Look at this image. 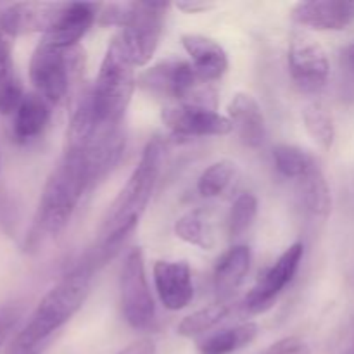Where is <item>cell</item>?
<instances>
[{
	"instance_id": "obj_1",
	"label": "cell",
	"mask_w": 354,
	"mask_h": 354,
	"mask_svg": "<svg viewBox=\"0 0 354 354\" xmlns=\"http://www.w3.org/2000/svg\"><path fill=\"white\" fill-rule=\"evenodd\" d=\"M165 145L159 138H152L145 145L137 168L131 171L121 192L107 209L106 218L100 227V241L97 258L102 261L111 251H118L124 239L137 228L138 220L144 214L152 192L158 185L161 175Z\"/></svg>"
},
{
	"instance_id": "obj_2",
	"label": "cell",
	"mask_w": 354,
	"mask_h": 354,
	"mask_svg": "<svg viewBox=\"0 0 354 354\" xmlns=\"http://www.w3.org/2000/svg\"><path fill=\"white\" fill-rule=\"evenodd\" d=\"M93 275V261H85L73 272L62 277L40 299L30 320L17 334L12 344V354L38 353V348L68 324L88 296Z\"/></svg>"
},
{
	"instance_id": "obj_3",
	"label": "cell",
	"mask_w": 354,
	"mask_h": 354,
	"mask_svg": "<svg viewBox=\"0 0 354 354\" xmlns=\"http://www.w3.org/2000/svg\"><path fill=\"white\" fill-rule=\"evenodd\" d=\"M92 187L82 154L64 151L41 190L30 241L61 234L68 227L80 199Z\"/></svg>"
},
{
	"instance_id": "obj_4",
	"label": "cell",
	"mask_w": 354,
	"mask_h": 354,
	"mask_svg": "<svg viewBox=\"0 0 354 354\" xmlns=\"http://www.w3.org/2000/svg\"><path fill=\"white\" fill-rule=\"evenodd\" d=\"M137 86L135 66L128 61L114 38L100 62L95 83L88 88L93 113L102 124L116 127L123 121Z\"/></svg>"
},
{
	"instance_id": "obj_5",
	"label": "cell",
	"mask_w": 354,
	"mask_h": 354,
	"mask_svg": "<svg viewBox=\"0 0 354 354\" xmlns=\"http://www.w3.org/2000/svg\"><path fill=\"white\" fill-rule=\"evenodd\" d=\"M199 78L194 66L183 59H168L152 66L137 78V85L154 95L169 97L178 104H197L216 109L214 92Z\"/></svg>"
},
{
	"instance_id": "obj_6",
	"label": "cell",
	"mask_w": 354,
	"mask_h": 354,
	"mask_svg": "<svg viewBox=\"0 0 354 354\" xmlns=\"http://www.w3.org/2000/svg\"><path fill=\"white\" fill-rule=\"evenodd\" d=\"M168 2H130L124 9V19L116 37L128 61L137 68L145 66L158 50L165 26Z\"/></svg>"
},
{
	"instance_id": "obj_7",
	"label": "cell",
	"mask_w": 354,
	"mask_h": 354,
	"mask_svg": "<svg viewBox=\"0 0 354 354\" xmlns=\"http://www.w3.org/2000/svg\"><path fill=\"white\" fill-rule=\"evenodd\" d=\"M120 289L121 310L127 324L135 330H147L156 318V303L149 289L140 248H133L124 258Z\"/></svg>"
},
{
	"instance_id": "obj_8",
	"label": "cell",
	"mask_w": 354,
	"mask_h": 354,
	"mask_svg": "<svg viewBox=\"0 0 354 354\" xmlns=\"http://www.w3.org/2000/svg\"><path fill=\"white\" fill-rule=\"evenodd\" d=\"M71 50L54 47L41 40L35 48L30 61V80L35 86V93L44 97L48 104H59L66 97L69 88V76L76 61Z\"/></svg>"
},
{
	"instance_id": "obj_9",
	"label": "cell",
	"mask_w": 354,
	"mask_h": 354,
	"mask_svg": "<svg viewBox=\"0 0 354 354\" xmlns=\"http://www.w3.org/2000/svg\"><path fill=\"white\" fill-rule=\"evenodd\" d=\"M303 256L304 245L301 242H296L289 249H286V252L263 273L258 283L245 296L242 303L245 313L259 315L268 311L279 299L280 294L286 290V287L294 280Z\"/></svg>"
},
{
	"instance_id": "obj_10",
	"label": "cell",
	"mask_w": 354,
	"mask_h": 354,
	"mask_svg": "<svg viewBox=\"0 0 354 354\" xmlns=\"http://www.w3.org/2000/svg\"><path fill=\"white\" fill-rule=\"evenodd\" d=\"M289 71L292 82L303 92H320L328 82L330 62L327 52L308 35L294 33L289 44Z\"/></svg>"
},
{
	"instance_id": "obj_11",
	"label": "cell",
	"mask_w": 354,
	"mask_h": 354,
	"mask_svg": "<svg viewBox=\"0 0 354 354\" xmlns=\"http://www.w3.org/2000/svg\"><path fill=\"white\" fill-rule=\"evenodd\" d=\"M162 123L171 133L178 137H223L234 127L227 116L216 109L197 104H175L162 109Z\"/></svg>"
},
{
	"instance_id": "obj_12",
	"label": "cell",
	"mask_w": 354,
	"mask_h": 354,
	"mask_svg": "<svg viewBox=\"0 0 354 354\" xmlns=\"http://www.w3.org/2000/svg\"><path fill=\"white\" fill-rule=\"evenodd\" d=\"M66 2H23L0 10V30L10 38L19 35H47L57 24Z\"/></svg>"
},
{
	"instance_id": "obj_13",
	"label": "cell",
	"mask_w": 354,
	"mask_h": 354,
	"mask_svg": "<svg viewBox=\"0 0 354 354\" xmlns=\"http://www.w3.org/2000/svg\"><path fill=\"white\" fill-rule=\"evenodd\" d=\"M154 286L162 306L169 311H180L194 297L192 272L187 261H156Z\"/></svg>"
},
{
	"instance_id": "obj_14",
	"label": "cell",
	"mask_w": 354,
	"mask_h": 354,
	"mask_svg": "<svg viewBox=\"0 0 354 354\" xmlns=\"http://www.w3.org/2000/svg\"><path fill=\"white\" fill-rule=\"evenodd\" d=\"M290 17L303 26L320 31H341L354 23V0H310L299 2Z\"/></svg>"
},
{
	"instance_id": "obj_15",
	"label": "cell",
	"mask_w": 354,
	"mask_h": 354,
	"mask_svg": "<svg viewBox=\"0 0 354 354\" xmlns=\"http://www.w3.org/2000/svg\"><path fill=\"white\" fill-rule=\"evenodd\" d=\"M99 3L66 2L57 24L47 35H44L41 40L54 47L71 50L95 23V19L99 17Z\"/></svg>"
},
{
	"instance_id": "obj_16",
	"label": "cell",
	"mask_w": 354,
	"mask_h": 354,
	"mask_svg": "<svg viewBox=\"0 0 354 354\" xmlns=\"http://www.w3.org/2000/svg\"><path fill=\"white\" fill-rule=\"evenodd\" d=\"M228 120L244 145L261 147L266 138V121L261 106L251 93L239 92L228 102Z\"/></svg>"
},
{
	"instance_id": "obj_17",
	"label": "cell",
	"mask_w": 354,
	"mask_h": 354,
	"mask_svg": "<svg viewBox=\"0 0 354 354\" xmlns=\"http://www.w3.org/2000/svg\"><path fill=\"white\" fill-rule=\"evenodd\" d=\"M180 40L203 82H214L227 73L228 55L216 40L197 33H185Z\"/></svg>"
},
{
	"instance_id": "obj_18",
	"label": "cell",
	"mask_w": 354,
	"mask_h": 354,
	"mask_svg": "<svg viewBox=\"0 0 354 354\" xmlns=\"http://www.w3.org/2000/svg\"><path fill=\"white\" fill-rule=\"evenodd\" d=\"M251 261L252 252L249 245L244 244L234 245L221 254L213 273V287L218 301L227 303L237 292V289L244 283L245 277H248Z\"/></svg>"
},
{
	"instance_id": "obj_19",
	"label": "cell",
	"mask_w": 354,
	"mask_h": 354,
	"mask_svg": "<svg viewBox=\"0 0 354 354\" xmlns=\"http://www.w3.org/2000/svg\"><path fill=\"white\" fill-rule=\"evenodd\" d=\"M50 121V104L38 93H26L12 116V135L19 144L40 137Z\"/></svg>"
},
{
	"instance_id": "obj_20",
	"label": "cell",
	"mask_w": 354,
	"mask_h": 354,
	"mask_svg": "<svg viewBox=\"0 0 354 354\" xmlns=\"http://www.w3.org/2000/svg\"><path fill=\"white\" fill-rule=\"evenodd\" d=\"M296 183L304 211L315 218H327L332 209V196L322 166H315L308 175L297 180Z\"/></svg>"
},
{
	"instance_id": "obj_21",
	"label": "cell",
	"mask_w": 354,
	"mask_h": 354,
	"mask_svg": "<svg viewBox=\"0 0 354 354\" xmlns=\"http://www.w3.org/2000/svg\"><path fill=\"white\" fill-rule=\"evenodd\" d=\"M258 332V325L252 324V322L223 328V330L204 339L199 346V351L201 354H232L251 344Z\"/></svg>"
},
{
	"instance_id": "obj_22",
	"label": "cell",
	"mask_w": 354,
	"mask_h": 354,
	"mask_svg": "<svg viewBox=\"0 0 354 354\" xmlns=\"http://www.w3.org/2000/svg\"><path fill=\"white\" fill-rule=\"evenodd\" d=\"M273 161H275L277 171L294 182L303 178L318 165V161L310 152L289 144H279L273 149Z\"/></svg>"
},
{
	"instance_id": "obj_23",
	"label": "cell",
	"mask_w": 354,
	"mask_h": 354,
	"mask_svg": "<svg viewBox=\"0 0 354 354\" xmlns=\"http://www.w3.org/2000/svg\"><path fill=\"white\" fill-rule=\"evenodd\" d=\"M175 234L183 242L196 245L203 251H211L214 248L213 232H211V227L204 218L203 211L199 209L187 211L185 214H182L175 221Z\"/></svg>"
},
{
	"instance_id": "obj_24",
	"label": "cell",
	"mask_w": 354,
	"mask_h": 354,
	"mask_svg": "<svg viewBox=\"0 0 354 354\" xmlns=\"http://www.w3.org/2000/svg\"><path fill=\"white\" fill-rule=\"evenodd\" d=\"M303 123L308 135L313 138V142L318 147H322L324 151H328L332 147L335 138L334 120H332L330 113L320 102H313L304 107Z\"/></svg>"
},
{
	"instance_id": "obj_25",
	"label": "cell",
	"mask_w": 354,
	"mask_h": 354,
	"mask_svg": "<svg viewBox=\"0 0 354 354\" xmlns=\"http://www.w3.org/2000/svg\"><path fill=\"white\" fill-rule=\"evenodd\" d=\"M228 313H230V304L218 301V303L201 308V310L194 311L192 315L183 318L176 330L183 337H196V335H201L204 332L211 330L213 327H216L223 318H227Z\"/></svg>"
},
{
	"instance_id": "obj_26",
	"label": "cell",
	"mask_w": 354,
	"mask_h": 354,
	"mask_svg": "<svg viewBox=\"0 0 354 354\" xmlns=\"http://www.w3.org/2000/svg\"><path fill=\"white\" fill-rule=\"evenodd\" d=\"M235 171H237V166L230 159L213 162L204 169L203 175L197 180V192L206 199L221 196L235 178Z\"/></svg>"
},
{
	"instance_id": "obj_27",
	"label": "cell",
	"mask_w": 354,
	"mask_h": 354,
	"mask_svg": "<svg viewBox=\"0 0 354 354\" xmlns=\"http://www.w3.org/2000/svg\"><path fill=\"white\" fill-rule=\"evenodd\" d=\"M256 216H258V199L254 194L242 192L232 204L228 214V235L232 239L244 235L252 227Z\"/></svg>"
},
{
	"instance_id": "obj_28",
	"label": "cell",
	"mask_w": 354,
	"mask_h": 354,
	"mask_svg": "<svg viewBox=\"0 0 354 354\" xmlns=\"http://www.w3.org/2000/svg\"><path fill=\"white\" fill-rule=\"evenodd\" d=\"M24 97H26V93H24L23 85H21V82L16 76L0 83V114L14 116V113L21 106Z\"/></svg>"
},
{
	"instance_id": "obj_29",
	"label": "cell",
	"mask_w": 354,
	"mask_h": 354,
	"mask_svg": "<svg viewBox=\"0 0 354 354\" xmlns=\"http://www.w3.org/2000/svg\"><path fill=\"white\" fill-rule=\"evenodd\" d=\"M23 310L16 304H2L0 306V349L6 344L7 337L12 334L16 325L19 324Z\"/></svg>"
},
{
	"instance_id": "obj_30",
	"label": "cell",
	"mask_w": 354,
	"mask_h": 354,
	"mask_svg": "<svg viewBox=\"0 0 354 354\" xmlns=\"http://www.w3.org/2000/svg\"><path fill=\"white\" fill-rule=\"evenodd\" d=\"M261 354H311L310 344L301 337H283L270 346Z\"/></svg>"
},
{
	"instance_id": "obj_31",
	"label": "cell",
	"mask_w": 354,
	"mask_h": 354,
	"mask_svg": "<svg viewBox=\"0 0 354 354\" xmlns=\"http://www.w3.org/2000/svg\"><path fill=\"white\" fill-rule=\"evenodd\" d=\"M14 62H12V44L9 35L0 30V83L14 78Z\"/></svg>"
},
{
	"instance_id": "obj_32",
	"label": "cell",
	"mask_w": 354,
	"mask_h": 354,
	"mask_svg": "<svg viewBox=\"0 0 354 354\" xmlns=\"http://www.w3.org/2000/svg\"><path fill=\"white\" fill-rule=\"evenodd\" d=\"M176 9L183 10L187 14H199L206 12V10H211L216 7V3L213 2H204V0H182V2L175 3Z\"/></svg>"
},
{
	"instance_id": "obj_33",
	"label": "cell",
	"mask_w": 354,
	"mask_h": 354,
	"mask_svg": "<svg viewBox=\"0 0 354 354\" xmlns=\"http://www.w3.org/2000/svg\"><path fill=\"white\" fill-rule=\"evenodd\" d=\"M118 354H156V344L152 339H138Z\"/></svg>"
},
{
	"instance_id": "obj_34",
	"label": "cell",
	"mask_w": 354,
	"mask_h": 354,
	"mask_svg": "<svg viewBox=\"0 0 354 354\" xmlns=\"http://www.w3.org/2000/svg\"><path fill=\"white\" fill-rule=\"evenodd\" d=\"M342 61H344L346 69L354 75V44H351L348 48H346L344 54H342Z\"/></svg>"
},
{
	"instance_id": "obj_35",
	"label": "cell",
	"mask_w": 354,
	"mask_h": 354,
	"mask_svg": "<svg viewBox=\"0 0 354 354\" xmlns=\"http://www.w3.org/2000/svg\"><path fill=\"white\" fill-rule=\"evenodd\" d=\"M0 166H2V158H0Z\"/></svg>"
},
{
	"instance_id": "obj_36",
	"label": "cell",
	"mask_w": 354,
	"mask_h": 354,
	"mask_svg": "<svg viewBox=\"0 0 354 354\" xmlns=\"http://www.w3.org/2000/svg\"><path fill=\"white\" fill-rule=\"evenodd\" d=\"M31 354H38V353H31Z\"/></svg>"
},
{
	"instance_id": "obj_37",
	"label": "cell",
	"mask_w": 354,
	"mask_h": 354,
	"mask_svg": "<svg viewBox=\"0 0 354 354\" xmlns=\"http://www.w3.org/2000/svg\"><path fill=\"white\" fill-rule=\"evenodd\" d=\"M353 354H354V349H353Z\"/></svg>"
}]
</instances>
